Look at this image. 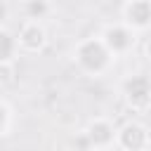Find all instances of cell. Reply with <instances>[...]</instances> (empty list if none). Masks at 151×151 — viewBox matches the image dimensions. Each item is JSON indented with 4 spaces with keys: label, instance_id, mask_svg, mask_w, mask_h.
<instances>
[{
    "label": "cell",
    "instance_id": "6da1fadb",
    "mask_svg": "<svg viewBox=\"0 0 151 151\" xmlns=\"http://www.w3.org/2000/svg\"><path fill=\"white\" fill-rule=\"evenodd\" d=\"M71 61H73V66L83 76H87V78H104L113 68L116 57L104 47L99 35H87V38H83V40H78L73 45Z\"/></svg>",
    "mask_w": 151,
    "mask_h": 151
},
{
    "label": "cell",
    "instance_id": "7a4b0ae2",
    "mask_svg": "<svg viewBox=\"0 0 151 151\" xmlns=\"http://www.w3.org/2000/svg\"><path fill=\"white\" fill-rule=\"evenodd\" d=\"M120 92H123V99H125V104L132 113L144 116L149 111V106H151V83H149L146 73L127 76L120 85Z\"/></svg>",
    "mask_w": 151,
    "mask_h": 151
},
{
    "label": "cell",
    "instance_id": "3957f363",
    "mask_svg": "<svg viewBox=\"0 0 151 151\" xmlns=\"http://www.w3.org/2000/svg\"><path fill=\"white\" fill-rule=\"evenodd\" d=\"M80 134H83V144H85L87 151H111V149H116V125H113V120H109L104 116L92 118Z\"/></svg>",
    "mask_w": 151,
    "mask_h": 151
},
{
    "label": "cell",
    "instance_id": "277c9868",
    "mask_svg": "<svg viewBox=\"0 0 151 151\" xmlns=\"http://www.w3.org/2000/svg\"><path fill=\"white\" fill-rule=\"evenodd\" d=\"M137 33L134 31H130L123 21H116V24H106L104 28H101V33H99V40L104 42V47L118 59V57H125V54H130L132 50H134V45H137Z\"/></svg>",
    "mask_w": 151,
    "mask_h": 151
},
{
    "label": "cell",
    "instance_id": "5b68a950",
    "mask_svg": "<svg viewBox=\"0 0 151 151\" xmlns=\"http://www.w3.org/2000/svg\"><path fill=\"white\" fill-rule=\"evenodd\" d=\"M151 134L142 120H127L116 127V149L118 151H149Z\"/></svg>",
    "mask_w": 151,
    "mask_h": 151
},
{
    "label": "cell",
    "instance_id": "8992f818",
    "mask_svg": "<svg viewBox=\"0 0 151 151\" xmlns=\"http://www.w3.org/2000/svg\"><path fill=\"white\" fill-rule=\"evenodd\" d=\"M19 54H40L47 47V31L42 21H21L19 31L14 33Z\"/></svg>",
    "mask_w": 151,
    "mask_h": 151
},
{
    "label": "cell",
    "instance_id": "52a82bcc",
    "mask_svg": "<svg viewBox=\"0 0 151 151\" xmlns=\"http://www.w3.org/2000/svg\"><path fill=\"white\" fill-rule=\"evenodd\" d=\"M120 21L134 31L137 35H144L151 26V0H127L120 5Z\"/></svg>",
    "mask_w": 151,
    "mask_h": 151
},
{
    "label": "cell",
    "instance_id": "ba28073f",
    "mask_svg": "<svg viewBox=\"0 0 151 151\" xmlns=\"http://www.w3.org/2000/svg\"><path fill=\"white\" fill-rule=\"evenodd\" d=\"M19 9H21L26 21H42V19H47L52 14L50 0H21Z\"/></svg>",
    "mask_w": 151,
    "mask_h": 151
},
{
    "label": "cell",
    "instance_id": "9c48e42d",
    "mask_svg": "<svg viewBox=\"0 0 151 151\" xmlns=\"http://www.w3.org/2000/svg\"><path fill=\"white\" fill-rule=\"evenodd\" d=\"M17 57H19L17 38H14V33L2 24V26H0V64H14Z\"/></svg>",
    "mask_w": 151,
    "mask_h": 151
},
{
    "label": "cell",
    "instance_id": "30bf717a",
    "mask_svg": "<svg viewBox=\"0 0 151 151\" xmlns=\"http://www.w3.org/2000/svg\"><path fill=\"white\" fill-rule=\"evenodd\" d=\"M9 127H12V109H9V104L0 97V137H5V134L9 132Z\"/></svg>",
    "mask_w": 151,
    "mask_h": 151
},
{
    "label": "cell",
    "instance_id": "8fae6325",
    "mask_svg": "<svg viewBox=\"0 0 151 151\" xmlns=\"http://www.w3.org/2000/svg\"><path fill=\"white\" fill-rule=\"evenodd\" d=\"M14 80V64H0V85H9Z\"/></svg>",
    "mask_w": 151,
    "mask_h": 151
},
{
    "label": "cell",
    "instance_id": "7c38bea8",
    "mask_svg": "<svg viewBox=\"0 0 151 151\" xmlns=\"http://www.w3.org/2000/svg\"><path fill=\"white\" fill-rule=\"evenodd\" d=\"M7 17H9V2L7 0H0V26L7 21Z\"/></svg>",
    "mask_w": 151,
    "mask_h": 151
},
{
    "label": "cell",
    "instance_id": "4fadbf2b",
    "mask_svg": "<svg viewBox=\"0 0 151 151\" xmlns=\"http://www.w3.org/2000/svg\"><path fill=\"white\" fill-rule=\"evenodd\" d=\"M118 2H120V5H123V2H127V0H118Z\"/></svg>",
    "mask_w": 151,
    "mask_h": 151
}]
</instances>
